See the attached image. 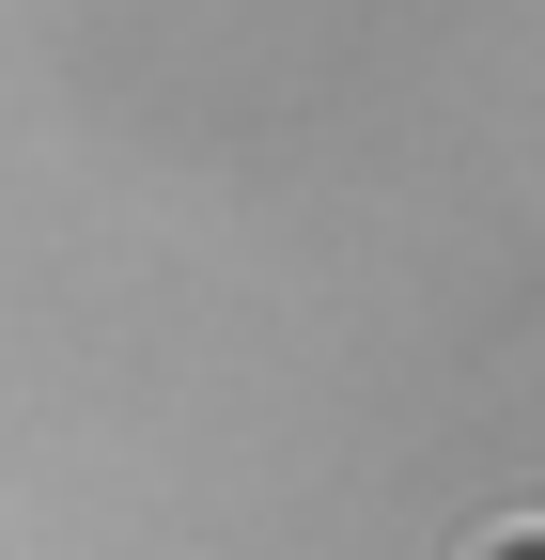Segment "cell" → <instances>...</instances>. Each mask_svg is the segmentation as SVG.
Returning a JSON list of instances; mask_svg holds the SVG:
<instances>
[{"label":"cell","mask_w":545,"mask_h":560,"mask_svg":"<svg viewBox=\"0 0 545 560\" xmlns=\"http://www.w3.org/2000/svg\"><path fill=\"white\" fill-rule=\"evenodd\" d=\"M467 560H545V514H514V529H484Z\"/></svg>","instance_id":"obj_1"}]
</instances>
